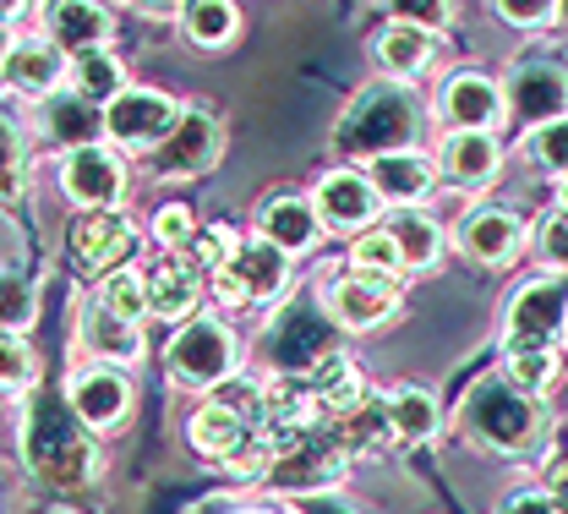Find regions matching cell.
Here are the masks:
<instances>
[{"label":"cell","mask_w":568,"mask_h":514,"mask_svg":"<svg viewBox=\"0 0 568 514\" xmlns=\"http://www.w3.org/2000/svg\"><path fill=\"white\" fill-rule=\"evenodd\" d=\"M44 39L67 56L104 50L115 39V11L104 0H44Z\"/></svg>","instance_id":"cell-18"},{"label":"cell","mask_w":568,"mask_h":514,"mask_svg":"<svg viewBox=\"0 0 568 514\" xmlns=\"http://www.w3.org/2000/svg\"><path fill=\"white\" fill-rule=\"evenodd\" d=\"M67 88L77 99H88V104H110L121 88H126V67L115 61V50L104 44V50H82V56H67Z\"/></svg>","instance_id":"cell-29"},{"label":"cell","mask_w":568,"mask_h":514,"mask_svg":"<svg viewBox=\"0 0 568 514\" xmlns=\"http://www.w3.org/2000/svg\"><path fill=\"white\" fill-rule=\"evenodd\" d=\"M0 82H6L11 93L50 99L55 88H67V50H55L44 33L11 39V44H6V56H0Z\"/></svg>","instance_id":"cell-17"},{"label":"cell","mask_w":568,"mask_h":514,"mask_svg":"<svg viewBox=\"0 0 568 514\" xmlns=\"http://www.w3.org/2000/svg\"><path fill=\"white\" fill-rule=\"evenodd\" d=\"M564 334H568V323H564Z\"/></svg>","instance_id":"cell-56"},{"label":"cell","mask_w":568,"mask_h":514,"mask_svg":"<svg viewBox=\"0 0 568 514\" xmlns=\"http://www.w3.org/2000/svg\"><path fill=\"white\" fill-rule=\"evenodd\" d=\"M142 295H148V312L153 318H192L197 301H203V285H197V269L186 258H159L148 274H142Z\"/></svg>","instance_id":"cell-24"},{"label":"cell","mask_w":568,"mask_h":514,"mask_svg":"<svg viewBox=\"0 0 568 514\" xmlns=\"http://www.w3.org/2000/svg\"><path fill=\"white\" fill-rule=\"evenodd\" d=\"M257 235L290 258V252H312V246L323 241V220H317L312 198L280 192V198H268V203L257 209Z\"/></svg>","instance_id":"cell-23"},{"label":"cell","mask_w":568,"mask_h":514,"mask_svg":"<svg viewBox=\"0 0 568 514\" xmlns=\"http://www.w3.org/2000/svg\"><path fill=\"white\" fill-rule=\"evenodd\" d=\"M22 454L33 465V476H44L50 487H82L99 471V443L88 439V427L77 422L67 400L55 394H33L28 416H22Z\"/></svg>","instance_id":"cell-1"},{"label":"cell","mask_w":568,"mask_h":514,"mask_svg":"<svg viewBox=\"0 0 568 514\" xmlns=\"http://www.w3.org/2000/svg\"><path fill=\"white\" fill-rule=\"evenodd\" d=\"M459 416H465V433L493 454H525V449H536L541 427H547V411L536 405V394H519L503 377L470 383Z\"/></svg>","instance_id":"cell-3"},{"label":"cell","mask_w":568,"mask_h":514,"mask_svg":"<svg viewBox=\"0 0 568 514\" xmlns=\"http://www.w3.org/2000/svg\"><path fill=\"white\" fill-rule=\"evenodd\" d=\"M558 214H564V220H568V170H564V175H558Z\"/></svg>","instance_id":"cell-51"},{"label":"cell","mask_w":568,"mask_h":514,"mask_svg":"<svg viewBox=\"0 0 568 514\" xmlns=\"http://www.w3.org/2000/svg\"><path fill=\"white\" fill-rule=\"evenodd\" d=\"M246 433H252V422H246L241 411L219 405V400H213V405H203V411L192 416V443H197L203 454H213V460H224V454L246 439Z\"/></svg>","instance_id":"cell-33"},{"label":"cell","mask_w":568,"mask_h":514,"mask_svg":"<svg viewBox=\"0 0 568 514\" xmlns=\"http://www.w3.org/2000/svg\"><path fill=\"white\" fill-rule=\"evenodd\" d=\"M503 514H558V510H552L547 493H514V498L503 504Z\"/></svg>","instance_id":"cell-47"},{"label":"cell","mask_w":568,"mask_h":514,"mask_svg":"<svg viewBox=\"0 0 568 514\" xmlns=\"http://www.w3.org/2000/svg\"><path fill=\"white\" fill-rule=\"evenodd\" d=\"M39 121H44V132H50L55 143H67V148H88V143L104 138V115H99V104L77 99L71 88H55V93L44 99Z\"/></svg>","instance_id":"cell-27"},{"label":"cell","mask_w":568,"mask_h":514,"mask_svg":"<svg viewBox=\"0 0 568 514\" xmlns=\"http://www.w3.org/2000/svg\"><path fill=\"white\" fill-rule=\"evenodd\" d=\"M312 514H351V510H334V504H317Z\"/></svg>","instance_id":"cell-53"},{"label":"cell","mask_w":568,"mask_h":514,"mask_svg":"<svg viewBox=\"0 0 568 514\" xmlns=\"http://www.w3.org/2000/svg\"><path fill=\"white\" fill-rule=\"evenodd\" d=\"M437 115L448 132H497L503 127V88L497 77L459 67L437 93Z\"/></svg>","instance_id":"cell-14"},{"label":"cell","mask_w":568,"mask_h":514,"mask_svg":"<svg viewBox=\"0 0 568 514\" xmlns=\"http://www.w3.org/2000/svg\"><path fill=\"white\" fill-rule=\"evenodd\" d=\"M235 246H241V235H235L230 224H197V235L186 241V263H192V269H209V274H213V269H219V263H224Z\"/></svg>","instance_id":"cell-40"},{"label":"cell","mask_w":568,"mask_h":514,"mask_svg":"<svg viewBox=\"0 0 568 514\" xmlns=\"http://www.w3.org/2000/svg\"><path fill=\"white\" fill-rule=\"evenodd\" d=\"M503 383H514L519 394H547L558 383V356L552 351H508L503 356Z\"/></svg>","instance_id":"cell-35"},{"label":"cell","mask_w":568,"mask_h":514,"mask_svg":"<svg viewBox=\"0 0 568 514\" xmlns=\"http://www.w3.org/2000/svg\"><path fill=\"white\" fill-rule=\"evenodd\" d=\"M568 323V280L564 274H536L508 295V351H552Z\"/></svg>","instance_id":"cell-4"},{"label":"cell","mask_w":568,"mask_h":514,"mask_svg":"<svg viewBox=\"0 0 568 514\" xmlns=\"http://www.w3.org/2000/svg\"><path fill=\"white\" fill-rule=\"evenodd\" d=\"M372 61L388 82H410L432 67V33L410 28V22H388L377 39H372Z\"/></svg>","instance_id":"cell-25"},{"label":"cell","mask_w":568,"mask_h":514,"mask_svg":"<svg viewBox=\"0 0 568 514\" xmlns=\"http://www.w3.org/2000/svg\"><path fill=\"white\" fill-rule=\"evenodd\" d=\"M82 345L104 362H142V329L115 318L104 301H88L82 306Z\"/></svg>","instance_id":"cell-28"},{"label":"cell","mask_w":568,"mask_h":514,"mask_svg":"<svg viewBox=\"0 0 568 514\" xmlns=\"http://www.w3.org/2000/svg\"><path fill=\"white\" fill-rule=\"evenodd\" d=\"M0 56H6V39H0Z\"/></svg>","instance_id":"cell-55"},{"label":"cell","mask_w":568,"mask_h":514,"mask_svg":"<svg viewBox=\"0 0 568 514\" xmlns=\"http://www.w3.org/2000/svg\"><path fill=\"white\" fill-rule=\"evenodd\" d=\"M181 33L197 50H224L241 33V6L235 0H181Z\"/></svg>","instance_id":"cell-31"},{"label":"cell","mask_w":568,"mask_h":514,"mask_svg":"<svg viewBox=\"0 0 568 514\" xmlns=\"http://www.w3.org/2000/svg\"><path fill=\"white\" fill-rule=\"evenodd\" d=\"M383 230L394 235V246H399V263H405V269H432V263L443 258V224L432 220L426 209H394Z\"/></svg>","instance_id":"cell-30"},{"label":"cell","mask_w":568,"mask_h":514,"mask_svg":"<svg viewBox=\"0 0 568 514\" xmlns=\"http://www.w3.org/2000/svg\"><path fill=\"white\" fill-rule=\"evenodd\" d=\"M99 115H104V138H110V143L132 148V153H148V148H159L170 138L181 104H175L170 93H159V88H121Z\"/></svg>","instance_id":"cell-7"},{"label":"cell","mask_w":568,"mask_h":514,"mask_svg":"<svg viewBox=\"0 0 568 514\" xmlns=\"http://www.w3.org/2000/svg\"><path fill=\"white\" fill-rule=\"evenodd\" d=\"M345 476V449L339 439H323V433H295V439L274 443V465H268V482L284 493H323Z\"/></svg>","instance_id":"cell-9"},{"label":"cell","mask_w":568,"mask_h":514,"mask_svg":"<svg viewBox=\"0 0 568 514\" xmlns=\"http://www.w3.org/2000/svg\"><path fill=\"white\" fill-rule=\"evenodd\" d=\"M153 235H159L164 252H186V241L197 235V214H192L186 203H164V209L153 214Z\"/></svg>","instance_id":"cell-42"},{"label":"cell","mask_w":568,"mask_h":514,"mask_svg":"<svg viewBox=\"0 0 568 514\" xmlns=\"http://www.w3.org/2000/svg\"><path fill=\"white\" fill-rule=\"evenodd\" d=\"M351 269H366V274H399L405 263H399V246H394L388 230H361L355 246H351Z\"/></svg>","instance_id":"cell-38"},{"label":"cell","mask_w":568,"mask_h":514,"mask_svg":"<svg viewBox=\"0 0 568 514\" xmlns=\"http://www.w3.org/2000/svg\"><path fill=\"white\" fill-rule=\"evenodd\" d=\"M552 22H558V28L568 33V0H552Z\"/></svg>","instance_id":"cell-52"},{"label":"cell","mask_w":568,"mask_h":514,"mask_svg":"<svg viewBox=\"0 0 568 514\" xmlns=\"http://www.w3.org/2000/svg\"><path fill=\"white\" fill-rule=\"evenodd\" d=\"M126 6H138L148 17H175V11H181V0H126Z\"/></svg>","instance_id":"cell-49"},{"label":"cell","mask_w":568,"mask_h":514,"mask_svg":"<svg viewBox=\"0 0 568 514\" xmlns=\"http://www.w3.org/2000/svg\"><path fill=\"white\" fill-rule=\"evenodd\" d=\"M394 22H410V28H426V33H443L454 22V0H388Z\"/></svg>","instance_id":"cell-43"},{"label":"cell","mask_w":568,"mask_h":514,"mask_svg":"<svg viewBox=\"0 0 568 514\" xmlns=\"http://www.w3.org/2000/svg\"><path fill=\"white\" fill-rule=\"evenodd\" d=\"M93 301H104L115 318H126V323H142V312H148V295H142V269H110L104 274V285H99V295Z\"/></svg>","instance_id":"cell-36"},{"label":"cell","mask_w":568,"mask_h":514,"mask_svg":"<svg viewBox=\"0 0 568 514\" xmlns=\"http://www.w3.org/2000/svg\"><path fill=\"white\" fill-rule=\"evenodd\" d=\"M241 514H274V510H241Z\"/></svg>","instance_id":"cell-54"},{"label":"cell","mask_w":568,"mask_h":514,"mask_svg":"<svg viewBox=\"0 0 568 514\" xmlns=\"http://www.w3.org/2000/svg\"><path fill=\"white\" fill-rule=\"evenodd\" d=\"M67 246L82 274H110L126 269V258L138 252V224L121 209H82L67 230Z\"/></svg>","instance_id":"cell-10"},{"label":"cell","mask_w":568,"mask_h":514,"mask_svg":"<svg viewBox=\"0 0 568 514\" xmlns=\"http://www.w3.org/2000/svg\"><path fill=\"white\" fill-rule=\"evenodd\" d=\"M33 377H39V362L22 345V334H0V389H28Z\"/></svg>","instance_id":"cell-41"},{"label":"cell","mask_w":568,"mask_h":514,"mask_svg":"<svg viewBox=\"0 0 568 514\" xmlns=\"http://www.w3.org/2000/svg\"><path fill=\"white\" fill-rule=\"evenodd\" d=\"M383 411H388V433L405 443L437 439V427H443V411H437V400L426 389H394L383 400Z\"/></svg>","instance_id":"cell-32"},{"label":"cell","mask_w":568,"mask_h":514,"mask_svg":"<svg viewBox=\"0 0 568 514\" xmlns=\"http://www.w3.org/2000/svg\"><path fill=\"white\" fill-rule=\"evenodd\" d=\"M67 405L77 411V422H82L88 433H110V427H121L126 411H132V383H126L121 372H110V367L77 372V377H71Z\"/></svg>","instance_id":"cell-20"},{"label":"cell","mask_w":568,"mask_h":514,"mask_svg":"<svg viewBox=\"0 0 568 514\" xmlns=\"http://www.w3.org/2000/svg\"><path fill=\"white\" fill-rule=\"evenodd\" d=\"M541 252H547V263L568 269V220L564 214H552V220L541 224Z\"/></svg>","instance_id":"cell-46"},{"label":"cell","mask_w":568,"mask_h":514,"mask_svg":"<svg viewBox=\"0 0 568 514\" xmlns=\"http://www.w3.org/2000/svg\"><path fill=\"white\" fill-rule=\"evenodd\" d=\"M394 306H399L394 274L345 269V274L328 285V312H334V323H345V329H377V323L394 318Z\"/></svg>","instance_id":"cell-16"},{"label":"cell","mask_w":568,"mask_h":514,"mask_svg":"<svg viewBox=\"0 0 568 514\" xmlns=\"http://www.w3.org/2000/svg\"><path fill=\"white\" fill-rule=\"evenodd\" d=\"M422 138V104L410 93V82H372L351 99V110L334 127V148L345 159H377V153H399L416 148Z\"/></svg>","instance_id":"cell-2"},{"label":"cell","mask_w":568,"mask_h":514,"mask_svg":"<svg viewBox=\"0 0 568 514\" xmlns=\"http://www.w3.org/2000/svg\"><path fill=\"white\" fill-rule=\"evenodd\" d=\"M497 88H503V121L514 127H541L568 115V72L552 61H514Z\"/></svg>","instance_id":"cell-8"},{"label":"cell","mask_w":568,"mask_h":514,"mask_svg":"<svg viewBox=\"0 0 568 514\" xmlns=\"http://www.w3.org/2000/svg\"><path fill=\"white\" fill-rule=\"evenodd\" d=\"M334 422H339V449H361V454H366V449H383V443L394 439V433H388V411H383V400H377V394H366V400H361V405H351V411H345V416H334Z\"/></svg>","instance_id":"cell-34"},{"label":"cell","mask_w":568,"mask_h":514,"mask_svg":"<svg viewBox=\"0 0 568 514\" xmlns=\"http://www.w3.org/2000/svg\"><path fill=\"white\" fill-rule=\"evenodd\" d=\"M432 164L454 187L476 192V187H493L497 175H503V143H497V132H448Z\"/></svg>","instance_id":"cell-22"},{"label":"cell","mask_w":568,"mask_h":514,"mask_svg":"<svg viewBox=\"0 0 568 514\" xmlns=\"http://www.w3.org/2000/svg\"><path fill=\"white\" fill-rule=\"evenodd\" d=\"M312 209H317L323 230L361 235V230H372V224H377L383 198L372 192V181H366L361 170H328V175L317 181V192H312Z\"/></svg>","instance_id":"cell-15"},{"label":"cell","mask_w":568,"mask_h":514,"mask_svg":"<svg viewBox=\"0 0 568 514\" xmlns=\"http://www.w3.org/2000/svg\"><path fill=\"white\" fill-rule=\"evenodd\" d=\"M284 285H290V258H284L280 246H268L263 235H257V241H241V246L213 269L219 306H263V301L284 295Z\"/></svg>","instance_id":"cell-5"},{"label":"cell","mask_w":568,"mask_h":514,"mask_svg":"<svg viewBox=\"0 0 568 514\" xmlns=\"http://www.w3.org/2000/svg\"><path fill=\"white\" fill-rule=\"evenodd\" d=\"M547 498H552L558 514H568V460H558V465L547 471Z\"/></svg>","instance_id":"cell-48"},{"label":"cell","mask_w":568,"mask_h":514,"mask_svg":"<svg viewBox=\"0 0 568 514\" xmlns=\"http://www.w3.org/2000/svg\"><path fill=\"white\" fill-rule=\"evenodd\" d=\"M148 153H153V175H181V181L209 175L219 164V153H224V127L209 110H181L170 138L159 148H148Z\"/></svg>","instance_id":"cell-11"},{"label":"cell","mask_w":568,"mask_h":514,"mask_svg":"<svg viewBox=\"0 0 568 514\" xmlns=\"http://www.w3.org/2000/svg\"><path fill=\"white\" fill-rule=\"evenodd\" d=\"M306 389H312V400H317V411H328V416H345L351 405L366 400V383H361V372L345 351H328V356H317L312 367H306Z\"/></svg>","instance_id":"cell-26"},{"label":"cell","mask_w":568,"mask_h":514,"mask_svg":"<svg viewBox=\"0 0 568 514\" xmlns=\"http://www.w3.org/2000/svg\"><path fill=\"white\" fill-rule=\"evenodd\" d=\"M22 11H28V0H0V28H11Z\"/></svg>","instance_id":"cell-50"},{"label":"cell","mask_w":568,"mask_h":514,"mask_svg":"<svg viewBox=\"0 0 568 514\" xmlns=\"http://www.w3.org/2000/svg\"><path fill=\"white\" fill-rule=\"evenodd\" d=\"M33 318H39L33 285L17 280V274H0V334H22Z\"/></svg>","instance_id":"cell-39"},{"label":"cell","mask_w":568,"mask_h":514,"mask_svg":"<svg viewBox=\"0 0 568 514\" xmlns=\"http://www.w3.org/2000/svg\"><path fill=\"white\" fill-rule=\"evenodd\" d=\"M328 351H334V329L317 312V301H290L268 329V356H274L280 372H306Z\"/></svg>","instance_id":"cell-13"},{"label":"cell","mask_w":568,"mask_h":514,"mask_svg":"<svg viewBox=\"0 0 568 514\" xmlns=\"http://www.w3.org/2000/svg\"><path fill=\"white\" fill-rule=\"evenodd\" d=\"M525 153L541 164V170H552V175H564L568 170V115L558 121H541V127H530V138H525Z\"/></svg>","instance_id":"cell-37"},{"label":"cell","mask_w":568,"mask_h":514,"mask_svg":"<svg viewBox=\"0 0 568 514\" xmlns=\"http://www.w3.org/2000/svg\"><path fill=\"white\" fill-rule=\"evenodd\" d=\"M22 138H17V127L0 115V198H17L22 192Z\"/></svg>","instance_id":"cell-44"},{"label":"cell","mask_w":568,"mask_h":514,"mask_svg":"<svg viewBox=\"0 0 568 514\" xmlns=\"http://www.w3.org/2000/svg\"><path fill=\"white\" fill-rule=\"evenodd\" d=\"M241 362V345H235V334L219 323V318H192L175 340H170V351H164V367L175 383H186V389H213V383H224L230 372Z\"/></svg>","instance_id":"cell-6"},{"label":"cell","mask_w":568,"mask_h":514,"mask_svg":"<svg viewBox=\"0 0 568 514\" xmlns=\"http://www.w3.org/2000/svg\"><path fill=\"white\" fill-rule=\"evenodd\" d=\"M459 246L465 258L487 263V269H508L519 252H525V224L514 209H497V203H476L465 220H459Z\"/></svg>","instance_id":"cell-19"},{"label":"cell","mask_w":568,"mask_h":514,"mask_svg":"<svg viewBox=\"0 0 568 514\" xmlns=\"http://www.w3.org/2000/svg\"><path fill=\"white\" fill-rule=\"evenodd\" d=\"M61 187H67V198L77 209H121V198H126V164L104 143L67 148Z\"/></svg>","instance_id":"cell-12"},{"label":"cell","mask_w":568,"mask_h":514,"mask_svg":"<svg viewBox=\"0 0 568 514\" xmlns=\"http://www.w3.org/2000/svg\"><path fill=\"white\" fill-rule=\"evenodd\" d=\"M366 181H372V192L383 198V203H394V209H416L426 192L437 187V164L416 153V148H399V153H377V159H366V170H361Z\"/></svg>","instance_id":"cell-21"},{"label":"cell","mask_w":568,"mask_h":514,"mask_svg":"<svg viewBox=\"0 0 568 514\" xmlns=\"http://www.w3.org/2000/svg\"><path fill=\"white\" fill-rule=\"evenodd\" d=\"M493 11L508 28H547L552 22V0H493Z\"/></svg>","instance_id":"cell-45"}]
</instances>
